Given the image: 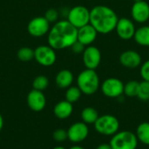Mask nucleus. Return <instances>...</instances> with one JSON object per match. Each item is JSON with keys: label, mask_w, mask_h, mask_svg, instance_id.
Here are the masks:
<instances>
[{"label": "nucleus", "mask_w": 149, "mask_h": 149, "mask_svg": "<svg viewBox=\"0 0 149 149\" xmlns=\"http://www.w3.org/2000/svg\"><path fill=\"white\" fill-rule=\"evenodd\" d=\"M99 117L100 116H99L98 111L95 108L91 107H85L81 112L82 121L86 123V125H91V124L94 125V123L96 122Z\"/></svg>", "instance_id": "20"}, {"label": "nucleus", "mask_w": 149, "mask_h": 149, "mask_svg": "<svg viewBox=\"0 0 149 149\" xmlns=\"http://www.w3.org/2000/svg\"><path fill=\"white\" fill-rule=\"evenodd\" d=\"M66 20L75 28L79 29L90 24V10L84 5H76L69 10Z\"/></svg>", "instance_id": "6"}, {"label": "nucleus", "mask_w": 149, "mask_h": 149, "mask_svg": "<svg viewBox=\"0 0 149 149\" xmlns=\"http://www.w3.org/2000/svg\"><path fill=\"white\" fill-rule=\"evenodd\" d=\"M86 46L84 45H82L80 42H79L78 40L71 46V50L72 51V52H74L75 54H79V53H83L84 50H85Z\"/></svg>", "instance_id": "30"}, {"label": "nucleus", "mask_w": 149, "mask_h": 149, "mask_svg": "<svg viewBox=\"0 0 149 149\" xmlns=\"http://www.w3.org/2000/svg\"><path fill=\"white\" fill-rule=\"evenodd\" d=\"M69 149H85L84 148H82V147H80V146H78V145H75V146H72V147H71Z\"/></svg>", "instance_id": "33"}, {"label": "nucleus", "mask_w": 149, "mask_h": 149, "mask_svg": "<svg viewBox=\"0 0 149 149\" xmlns=\"http://www.w3.org/2000/svg\"><path fill=\"white\" fill-rule=\"evenodd\" d=\"M98 31L96 29L90 24L78 29V37L77 40L84 45L86 47L92 45L96 40L98 36Z\"/></svg>", "instance_id": "16"}, {"label": "nucleus", "mask_w": 149, "mask_h": 149, "mask_svg": "<svg viewBox=\"0 0 149 149\" xmlns=\"http://www.w3.org/2000/svg\"><path fill=\"white\" fill-rule=\"evenodd\" d=\"M96 149H113L110 144H107V143H103V144H100L97 147Z\"/></svg>", "instance_id": "31"}, {"label": "nucleus", "mask_w": 149, "mask_h": 149, "mask_svg": "<svg viewBox=\"0 0 149 149\" xmlns=\"http://www.w3.org/2000/svg\"><path fill=\"white\" fill-rule=\"evenodd\" d=\"M101 52L94 45L86 46L82 53V61L86 69L95 70L101 62Z\"/></svg>", "instance_id": "9"}, {"label": "nucleus", "mask_w": 149, "mask_h": 149, "mask_svg": "<svg viewBox=\"0 0 149 149\" xmlns=\"http://www.w3.org/2000/svg\"><path fill=\"white\" fill-rule=\"evenodd\" d=\"M34 58L37 63L42 66H52L57 60L56 50H54L49 45H39L34 50Z\"/></svg>", "instance_id": "7"}, {"label": "nucleus", "mask_w": 149, "mask_h": 149, "mask_svg": "<svg viewBox=\"0 0 149 149\" xmlns=\"http://www.w3.org/2000/svg\"><path fill=\"white\" fill-rule=\"evenodd\" d=\"M78 29L67 20H60L54 23L51 27L48 35V45L54 50H64L71 48L77 41Z\"/></svg>", "instance_id": "1"}, {"label": "nucleus", "mask_w": 149, "mask_h": 149, "mask_svg": "<svg viewBox=\"0 0 149 149\" xmlns=\"http://www.w3.org/2000/svg\"><path fill=\"white\" fill-rule=\"evenodd\" d=\"M3 119L2 114L0 113V132L3 129Z\"/></svg>", "instance_id": "32"}, {"label": "nucleus", "mask_w": 149, "mask_h": 149, "mask_svg": "<svg viewBox=\"0 0 149 149\" xmlns=\"http://www.w3.org/2000/svg\"><path fill=\"white\" fill-rule=\"evenodd\" d=\"M95 130L106 136H113L120 129V122L116 117L112 114H104L98 118L94 123Z\"/></svg>", "instance_id": "5"}, {"label": "nucleus", "mask_w": 149, "mask_h": 149, "mask_svg": "<svg viewBox=\"0 0 149 149\" xmlns=\"http://www.w3.org/2000/svg\"><path fill=\"white\" fill-rule=\"evenodd\" d=\"M50 23L45 17H36L27 24L28 33L34 38H41L48 34L50 31Z\"/></svg>", "instance_id": "10"}, {"label": "nucleus", "mask_w": 149, "mask_h": 149, "mask_svg": "<svg viewBox=\"0 0 149 149\" xmlns=\"http://www.w3.org/2000/svg\"><path fill=\"white\" fill-rule=\"evenodd\" d=\"M148 101H149V100H148Z\"/></svg>", "instance_id": "36"}, {"label": "nucleus", "mask_w": 149, "mask_h": 149, "mask_svg": "<svg viewBox=\"0 0 149 149\" xmlns=\"http://www.w3.org/2000/svg\"><path fill=\"white\" fill-rule=\"evenodd\" d=\"M121 65L128 69H135L142 64V58L139 52L134 50H127L123 52L119 58Z\"/></svg>", "instance_id": "15"}, {"label": "nucleus", "mask_w": 149, "mask_h": 149, "mask_svg": "<svg viewBox=\"0 0 149 149\" xmlns=\"http://www.w3.org/2000/svg\"><path fill=\"white\" fill-rule=\"evenodd\" d=\"M134 39L141 46L149 47V25H142L136 29Z\"/></svg>", "instance_id": "19"}, {"label": "nucleus", "mask_w": 149, "mask_h": 149, "mask_svg": "<svg viewBox=\"0 0 149 149\" xmlns=\"http://www.w3.org/2000/svg\"><path fill=\"white\" fill-rule=\"evenodd\" d=\"M140 75L145 81H149V59L143 62L140 66Z\"/></svg>", "instance_id": "29"}, {"label": "nucleus", "mask_w": 149, "mask_h": 149, "mask_svg": "<svg viewBox=\"0 0 149 149\" xmlns=\"http://www.w3.org/2000/svg\"><path fill=\"white\" fill-rule=\"evenodd\" d=\"M27 105L33 112H41L46 106V98L42 91L32 89L27 95Z\"/></svg>", "instance_id": "14"}, {"label": "nucleus", "mask_w": 149, "mask_h": 149, "mask_svg": "<svg viewBox=\"0 0 149 149\" xmlns=\"http://www.w3.org/2000/svg\"><path fill=\"white\" fill-rule=\"evenodd\" d=\"M135 134L140 142L149 146V122L141 123L136 129Z\"/></svg>", "instance_id": "21"}, {"label": "nucleus", "mask_w": 149, "mask_h": 149, "mask_svg": "<svg viewBox=\"0 0 149 149\" xmlns=\"http://www.w3.org/2000/svg\"><path fill=\"white\" fill-rule=\"evenodd\" d=\"M49 86V79L45 75H39L36 77L32 82V87L35 90L38 91H44Z\"/></svg>", "instance_id": "25"}, {"label": "nucleus", "mask_w": 149, "mask_h": 149, "mask_svg": "<svg viewBox=\"0 0 149 149\" xmlns=\"http://www.w3.org/2000/svg\"><path fill=\"white\" fill-rule=\"evenodd\" d=\"M44 17L47 19V21L50 24L51 23H56L58 19L59 12L55 9H49L45 11V14Z\"/></svg>", "instance_id": "28"}, {"label": "nucleus", "mask_w": 149, "mask_h": 149, "mask_svg": "<svg viewBox=\"0 0 149 149\" xmlns=\"http://www.w3.org/2000/svg\"><path fill=\"white\" fill-rule=\"evenodd\" d=\"M140 82L136 80H130L127 83L124 84V94L127 97L133 98L137 97L139 91Z\"/></svg>", "instance_id": "23"}, {"label": "nucleus", "mask_w": 149, "mask_h": 149, "mask_svg": "<svg viewBox=\"0 0 149 149\" xmlns=\"http://www.w3.org/2000/svg\"><path fill=\"white\" fill-rule=\"evenodd\" d=\"M17 57L23 62H28L34 58V50L31 47H22L17 51Z\"/></svg>", "instance_id": "24"}, {"label": "nucleus", "mask_w": 149, "mask_h": 149, "mask_svg": "<svg viewBox=\"0 0 149 149\" xmlns=\"http://www.w3.org/2000/svg\"><path fill=\"white\" fill-rule=\"evenodd\" d=\"M73 80L74 76L72 72L67 69H63L59 71L55 77L56 85L60 89H67L72 85Z\"/></svg>", "instance_id": "18"}, {"label": "nucleus", "mask_w": 149, "mask_h": 149, "mask_svg": "<svg viewBox=\"0 0 149 149\" xmlns=\"http://www.w3.org/2000/svg\"><path fill=\"white\" fill-rule=\"evenodd\" d=\"M133 1L134 3V2H141V1H143V0H133Z\"/></svg>", "instance_id": "35"}, {"label": "nucleus", "mask_w": 149, "mask_h": 149, "mask_svg": "<svg viewBox=\"0 0 149 149\" xmlns=\"http://www.w3.org/2000/svg\"><path fill=\"white\" fill-rule=\"evenodd\" d=\"M100 89L107 98H119L124 94V83L120 79L108 78L102 82Z\"/></svg>", "instance_id": "8"}, {"label": "nucleus", "mask_w": 149, "mask_h": 149, "mask_svg": "<svg viewBox=\"0 0 149 149\" xmlns=\"http://www.w3.org/2000/svg\"><path fill=\"white\" fill-rule=\"evenodd\" d=\"M89 134L88 126L82 122H75L70 126L67 130L68 140L72 143H79L84 141Z\"/></svg>", "instance_id": "12"}, {"label": "nucleus", "mask_w": 149, "mask_h": 149, "mask_svg": "<svg viewBox=\"0 0 149 149\" xmlns=\"http://www.w3.org/2000/svg\"><path fill=\"white\" fill-rule=\"evenodd\" d=\"M72 112H73L72 104L65 100L58 102L53 108L54 115L59 120H65L69 118L72 115Z\"/></svg>", "instance_id": "17"}, {"label": "nucleus", "mask_w": 149, "mask_h": 149, "mask_svg": "<svg viewBox=\"0 0 149 149\" xmlns=\"http://www.w3.org/2000/svg\"><path fill=\"white\" fill-rule=\"evenodd\" d=\"M76 82L81 93L86 95L94 94L100 86V77L96 71L86 68L79 73Z\"/></svg>", "instance_id": "3"}, {"label": "nucleus", "mask_w": 149, "mask_h": 149, "mask_svg": "<svg viewBox=\"0 0 149 149\" xmlns=\"http://www.w3.org/2000/svg\"><path fill=\"white\" fill-rule=\"evenodd\" d=\"M138 142L137 136L133 132L120 131L112 136L109 144L113 149H136Z\"/></svg>", "instance_id": "4"}, {"label": "nucleus", "mask_w": 149, "mask_h": 149, "mask_svg": "<svg viewBox=\"0 0 149 149\" xmlns=\"http://www.w3.org/2000/svg\"><path fill=\"white\" fill-rule=\"evenodd\" d=\"M52 137H53L54 141H56L57 142H63L68 139L67 131L63 128H58L54 131Z\"/></svg>", "instance_id": "27"}, {"label": "nucleus", "mask_w": 149, "mask_h": 149, "mask_svg": "<svg viewBox=\"0 0 149 149\" xmlns=\"http://www.w3.org/2000/svg\"><path fill=\"white\" fill-rule=\"evenodd\" d=\"M118 20L115 10L107 5H96L90 10V24L98 33L106 35L115 31Z\"/></svg>", "instance_id": "2"}, {"label": "nucleus", "mask_w": 149, "mask_h": 149, "mask_svg": "<svg viewBox=\"0 0 149 149\" xmlns=\"http://www.w3.org/2000/svg\"><path fill=\"white\" fill-rule=\"evenodd\" d=\"M137 97L142 101L149 100V81L142 80L141 82H140Z\"/></svg>", "instance_id": "26"}, {"label": "nucleus", "mask_w": 149, "mask_h": 149, "mask_svg": "<svg viewBox=\"0 0 149 149\" xmlns=\"http://www.w3.org/2000/svg\"><path fill=\"white\" fill-rule=\"evenodd\" d=\"M131 17L134 22L145 24L149 20V3L145 0L134 2L131 7Z\"/></svg>", "instance_id": "13"}, {"label": "nucleus", "mask_w": 149, "mask_h": 149, "mask_svg": "<svg viewBox=\"0 0 149 149\" xmlns=\"http://www.w3.org/2000/svg\"><path fill=\"white\" fill-rule=\"evenodd\" d=\"M52 149H65L64 147H62V146H58V147H55V148H53Z\"/></svg>", "instance_id": "34"}, {"label": "nucleus", "mask_w": 149, "mask_h": 149, "mask_svg": "<svg viewBox=\"0 0 149 149\" xmlns=\"http://www.w3.org/2000/svg\"><path fill=\"white\" fill-rule=\"evenodd\" d=\"M82 93L78 86H71L65 91V100L73 104L81 98Z\"/></svg>", "instance_id": "22"}, {"label": "nucleus", "mask_w": 149, "mask_h": 149, "mask_svg": "<svg viewBox=\"0 0 149 149\" xmlns=\"http://www.w3.org/2000/svg\"><path fill=\"white\" fill-rule=\"evenodd\" d=\"M135 31L136 28L133 19H130L128 17L119 18L115 27V31L120 39L130 40L134 38Z\"/></svg>", "instance_id": "11"}]
</instances>
